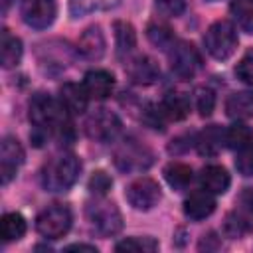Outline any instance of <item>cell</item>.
Masks as SVG:
<instances>
[{"label": "cell", "mask_w": 253, "mask_h": 253, "mask_svg": "<svg viewBox=\"0 0 253 253\" xmlns=\"http://www.w3.org/2000/svg\"><path fill=\"white\" fill-rule=\"evenodd\" d=\"M125 198L134 210L148 211L154 206H158V202L162 198V192H160V186L152 178L142 176V178H136L134 182L128 184V188L125 192Z\"/></svg>", "instance_id": "obj_8"}, {"label": "cell", "mask_w": 253, "mask_h": 253, "mask_svg": "<svg viewBox=\"0 0 253 253\" xmlns=\"http://www.w3.org/2000/svg\"><path fill=\"white\" fill-rule=\"evenodd\" d=\"M24 164V148L22 144L12 138V136H6L2 140V146H0V174H2V184H8L18 168Z\"/></svg>", "instance_id": "obj_11"}, {"label": "cell", "mask_w": 253, "mask_h": 253, "mask_svg": "<svg viewBox=\"0 0 253 253\" xmlns=\"http://www.w3.org/2000/svg\"><path fill=\"white\" fill-rule=\"evenodd\" d=\"M215 107V95L210 87H198L196 89V109L202 117H210Z\"/></svg>", "instance_id": "obj_29"}, {"label": "cell", "mask_w": 253, "mask_h": 253, "mask_svg": "<svg viewBox=\"0 0 253 253\" xmlns=\"http://www.w3.org/2000/svg\"><path fill=\"white\" fill-rule=\"evenodd\" d=\"M225 113L235 121H245L253 117V93L251 91L231 93L225 101Z\"/></svg>", "instance_id": "obj_18"}, {"label": "cell", "mask_w": 253, "mask_h": 253, "mask_svg": "<svg viewBox=\"0 0 253 253\" xmlns=\"http://www.w3.org/2000/svg\"><path fill=\"white\" fill-rule=\"evenodd\" d=\"M71 221L73 217L69 208L61 204H53L43 211H40V215L36 217V229L45 239H59L69 231Z\"/></svg>", "instance_id": "obj_5"}, {"label": "cell", "mask_w": 253, "mask_h": 253, "mask_svg": "<svg viewBox=\"0 0 253 253\" xmlns=\"http://www.w3.org/2000/svg\"><path fill=\"white\" fill-rule=\"evenodd\" d=\"M213 210H215V200H213V194H210L208 190L192 192L184 200V213L194 221L206 219L208 215L213 213Z\"/></svg>", "instance_id": "obj_13"}, {"label": "cell", "mask_w": 253, "mask_h": 253, "mask_svg": "<svg viewBox=\"0 0 253 253\" xmlns=\"http://www.w3.org/2000/svg\"><path fill=\"white\" fill-rule=\"evenodd\" d=\"M200 182L204 186V190H208L210 194L217 196V194H225L229 184H231V178L227 174V170L223 166H217V164H210L202 170L200 174Z\"/></svg>", "instance_id": "obj_15"}, {"label": "cell", "mask_w": 253, "mask_h": 253, "mask_svg": "<svg viewBox=\"0 0 253 253\" xmlns=\"http://www.w3.org/2000/svg\"><path fill=\"white\" fill-rule=\"evenodd\" d=\"M231 14L239 28L245 32H253V0H233Z\"/></svg>", "instance_id": "obj_26"}, {"label": "cell", "mask_w": 253, "mask_h": 253, "mask_svg": "<svg viewBox=\"0 0 253 253\" xmlns=\"http://www.w3.org/2000/svg\"><path fill=\"white\" fill-rule=\"evenodd\" d=\"M239 204H241V208H243L245 211L253 213V186H249V188H245V190L241 192Z\"/></svg>", "instance_id": "obj_37"}, {"label": "cell", "mask_w": 253, "mask_h": 253, "mask_svg": "<svg viewBox=\"0 0 253 253\" xmlns=\"http://www.w3.org/2000/svg\"><path fill=\"white\" fill-rule=\"evenodd\" d=\"M117 4L119 0H71L69 8L73 16H79V14H89L95 10H109Z\"/></svg>", "instance_id": "obj_28"}, {"label": "cell", "mask_w": 253, "mask_h": 253, "mask_svg": "<svg viewBox=\"0 0 253 253\" xmlns=\"http://www.w3.org/2000/svg\"><path fill=\"white\" fill-rule=\"evenodd\" d=\"M111 186H113V180H111V176H109L107 172H103V170L93 172V176L89 178V190H91V194H95V196H105V194L111 190Z\"/></svg>", "instance_id": "obj_32"}, {"label": "cell", "mask_w": 253, "mask_h": 253, "mask_svg": "<svg viewBox=\"0 0 253 253\" xmlns=\"http://www.w3.org/2000/svg\"><path fill=\"white\" fill-rule=\"evenodd\" d=\"M83 87H85L89 99L103 101L113 93L115 77H113V73H109L105 69H91L83 77Z\"/></svg>", "instance_id": "obj_12"}, {"label": "cell", "mask_w": 253, "mask_h": 253, "mask_svg": "<svg viewBox=\"0 0 253 253\" xmlns=\"http://www.w3.org/2000/svg\"><path fill=\"white\" fill-rule=\"evenodd\" d=\"M204 45L206 51L213 57V59H227L229 55H233V51L237 49V32L235 26L227 20H219L213 22L206 36H204Z\"/></svg>", "instance_id": "obj_4"}, {"label": "cell", "mask_w": 253, "mask_h": 253, "mask_svg": "<svg viewBox=\"0 0 253 253\" xmlns=\"http://www.w3.org/2000/svg\"><path fill=\"white\" fill-rule=\"evenodd\" d=\"M67 115L69 113L61 105V101H55L45 93H38L30 101V121L40 130L63 132V128L67 126Z\"/></svg>", "instance_id": "obj_1"}, {"label": "cell", "mask_w": 253, "mask_h": 253, "mask_svg": "<svg viewBox=\"0 0 253 253\" xmlns=\"http://www.w3.org/2000/svg\"><path fill=\"white\" fill-rule=\"evenodd\" d=\"M26 233V219L22 213H6L0 219V235L4 241H18Z\"/></svg>", "instance_id": "obj_21"}, {"label": "cell", "mask_w": 253, "mask_h": 253, "mask_svg": "<svg viewBox=\"0 0 253 253\" xmlns=\"http://www.w3.org/2000/svg\"><path fill=\"white\" fill-rule=\"evenodd\" d=\"M115 40H117V53L119 55L130 53L134 43H136V36H134L132 26L126 22H117L115 24Z\"/></svg>", "instance_id": "obj_25"}, {"label": "cell", "mask_w": 253, "mask_h": 253, "mask_svg": "<svg viewBox=\"0 0 253 253\" xmlns=\"http://www.w3.org/2000/svg\"><path fill=\"white\" fill-rule=\"evenodd\" d=\"M235 73H237V77H239L243 83L253 85V49H249V51L239 59V63H237V67H235Z\"/></svg>", "instance_id": "obj_34"}, {"label": "cell", "mask_w": 253, "mask_h": 253, "mask_svg": "<svg viewBox=\"0 0 253 253\" xmlns=\"http://www.w3.org/2000/svg\"><path fill=\"white\" fill-rule=\"evenodd\" d=\"M235 168L241 176H253V140L239 150L235 158Z\"/></svg>", "instance_id": "obj_31"}, {"label": "cell", "mask_w": 253, "mask_h": 253, "mask_svg": "<svg viewBox=\"0 0 253 253\" xmlns=\"http://www.w3.org/2000/svg\"><path fill=\"white\" fill-rule=\"evenodd\" d=\"M156 6L166 16H180L186 8V0H156Z\"/></svg>", "instance_id": "obj_36"}, {"label": "cell", "mask_w": 253, "mask_h": 253, "mask_svg": "<svg viewBox=\"0 0 253 253\" xmlns=\"http://www.w3.org/2000/svg\"><path fill=\"white\" fill-rule=\"evenodd\" d=\"M10 2H12V0H2V10H4V12L8 10V6H10Z\"/></svg>", "instance_id": "obj_39"}, {"label": "cell", "mask_w": 253, "mask_h": 253, "mask_svg": "<svg viewBox=\"0 0 253 253\" xmlns=\"http://www.w3.org/2000/svg\"><path fill=\"white\" fill-rule=\"evenodd\" d=\"M223 140H225V146L227 148H233V150H241L243 146H247L251 140H253V132L247 125L243 123H235L231 125L225 132H223Z\"/></svg>", "instance_id": "obj_23"}, {"label": "cell", "mask_w": 253, "mask_h": 253, "mask_svg": "<svg viewBox=\"0 0 253 253\" xmlns=\"http://www.w3.org/2000/svg\"><path fill=\"white\" fill-rule=\"evenodd\" d=\"M85 215H87L91 227L103 237H111V235L119 233L123 227V215H121L119 208L113 202L103 200V196H99V200L87 204Z\"/></svg>", "instance_id": "obj_3"}, {"label": "cell", "mask_w": 253, "mask_h": 253, "mask_svg": "<svg viewBox=\"0 0 253 253\" xmlns=\"http://www.w3.org/2000/svg\"><path fill=\"white\" fill-rule=\"evenodd\" d=\"M223 132H225V130H221V128L215 126V125L208 126V128L200 134V138H198V148H200V152H202V154H208V156L215 154V152L221 148V144L225 142V140H223Z\"/></svg>", "instance_id": "obj_24"}, {"label": "cell", "mask_w": 253, "mask_h": 253, "mask_svg": "<svg viewBox=\"0 0 253 253\" xmlns=\"http://www.w3.org/2000/svg\"><path fill=\"white\" fill-rule=\"evenodd\" d=\"M126 71H128L130 79H132L134 83H138V85H150V83H154V81L158 79V75H160L158 65H156L150 57H146V55L134 57V59L126 65Z\"/></svg>", "instance_id": "obj_16"}, {"label": "cell", "mask_w": 253, "mask_h": 253, "mask_svg": "<svg viewBox=\"0 0 253 253\" xmlns=\"http://www.w3.org/2000/svg\"><path fill=\"white\" fill-rule=\"evenodd\" d=\"M20 14L30 28L45 30L47 26L53 24L57 6H55V0H22Z\"/></svg>", "instance_id": "obj_10"}, {"label": "cell", "mask_w": 253, "mask_h": 253, "mask_svg": "<svg viewBox=\"0 0 253 253\" xmlns=\"http://www.w3.org/2000/svg\"><path fill=\"white\" fill-rule=\"evenodd\" d=\"M59 101L67 109L69 115H81L87 109L89 95L83 85L77 83H63L59 87Z\"/></svg>", "instance_id": "obj_14"}, {"label": "cell", "mask_w": 253, "mask_h": 253, "mask_svg": "<svg viewBox=\"0 0 253 253\" xmlns=\"http://www.w3.org/2000/svg\"><path fill=\"white\" fill-rule=\"evenodd\" d=\"M115 164L125 172H140L152 164V152L136 140H125L115 152Z\"/></svg>", "instance_id": "obj_7"}, {"label": "cell", "mask_w": 253, "mask_h": 253, "mask_svg": "<svg viewBox=\"0 0 253 253\" xmlns=\"http://www.w3.org/2000/svg\"><path fill=\"white\" fill-rule=\"evenodd\" d=\"M77 47L87 59H101L103 53H105V36L101 32V28L99 26L87 28L81 34V38L77 42Z\"/></svg>", "instance_id": "obj_17"}, {"label": "cell", "mask_w": 253, "mask_h": 253, "mask_svg": "<svg viewBox=\"0 0 253 253\" xmlns=\"http://www.w3.org/2000/svg\"><path fill=\"white\" fill-rule=\"evenodd\" d=\"M164 121H166V115L162 113V109L160 107H156V105H148V109L144 111V123L150 126V128H164Z\"/></svg>", "instance_id": "obj_35"}, {"label": "cell", "mask_w": 253, "mask_h": 253, "mask_svg": "<svg viewBox=\"0 0 253 253\" xmlns=\"http://www.w3.org/2000/svg\"><path fill=\"white\" fill-rule=\"evenodd\" d=\"M148 38H150V42L154 43V45H158V47H162V49H170L172 45H174V38H172V34H170V30L166 28V26H156V24H152V26H148Z\"/></svg>", "instance_id": "obj_30"}, {"label": "cell", "mask_w": 253, "mask_h": 253, "mask_svg": "<svg viewBox=\"0 0 253 253\" xmlns=\"http://www.w3.org/2000/svg\"><path fill=\"white\" fill-rule=\"evenodd\" d=\"M81 172V162L73 154H61L49 160L42 172V184L49 192H65L69 190Z\"/></svg>", "instance_id": "obj_2"}, {"label": "cell", "mask_w": 253, "mask_h": 253, "mask_svg": "<svg viewBox=\"0 0 253 253\" xmlns=\"http://www.w3.org/2000/svg\"><path fill=\"white\" fill-rule=\"evenodd\" d=\"M168 57H170L172 71L182 79L194 77L202 63L196 47L188 42H174V45L168 49Z\"/></svg>", "instance_id": "obj_9"}, {"label": "cell", "mask_w": 253, "mask_h": 253, "mask_svg": "<svg viewBox=\"0 0 253 253\" xmlns=\"http://www.w3.org/2000/svg\"><path fill=\"white\" fill-rule=\"evenodd\" d=\"M65 251H89V253H97L95 245H87V243H71L65 247Z\"/></svg>", "instance_id": "obj_38"}, {"label": "cell", "mask_w": 253, "mask_h": 253, "mask_svg": "<svg viewBox=\"0 0 253 253\" xmlns=\"http://www.w3.org/2000/svg\"><path fill=\"white\" fill-rule=\"evenodd\" d=\"M245 229H247V223H245V219H243V217H239L237 213H229V215L225 217L223 231H225V235H227V237L237 239V237H241V235L245 233Z\"/></svg>", "instance_id": "obj_33"}, {"label": "cell", "mask_w": 253, "mask_h": 253, "mask_svg": "<svg viewBox=\"0 0 253 253\" xmlns=\"http://www.w3.org/2000/svg\"><path fill=\"white\" fill-rule=\"evenodd\" d=\"M121 119L107 111V109H99L95 113H91L85 121V132L91 140H97V142H111L119 136L121 132Z\"/></svg>", "instance_id": "obj_6"}, {"label": "cell", "mask_w": 253, "mask_h": 253, "mask_svg": "<svg viewBox=\"0 0 253 253\" xmlns=\"http://www.w3.org/2000/svg\"><path fill=\"white\" fill-rule=\"evenodd\" d=\"M117 251H142V253H150L158 249V241L152 237H126L123 241H119L115 245Z\"/></svg>", "instance_id": "obj_27"}, {"label": "cell", "mask_w": 253, "mask_h": 253, "mask_svg": "<svg viewBox=\"0 0 253 253\" xmlns=\"http://www.w3.org/2000/svg\"><path fill=\"white\" fill-rule=\"evenodd\" d=\"M0 59H2V67H6V69L16 67L22 59V42L16 36H12L8 30H2Z\"/></svg>", "instance_id": "obj_20"}, {"label": "cell", "mask_w": 253, "mask_h": 253, "mask_svg": "<svg viewBox=\"0 0 253 253\" xmlns=\"http://www.w3.org/2000/svg\"><path fill=\"white\" fill-rule=\"evenodd\" d=\"M164 178L174 190H184L192 182V168L184 162H172L164 168Z\"/></svg>", "instance_id": "obj_22"}, {"label": "cell", "mask_w": 253, "mask_h": 253, "mask_svg": "<svg viewBox=\"0 0 253 253\" xmlns=\"http://www.w3.org/2000/svg\"><path fill=\"white\" fill-rule=\"evenodd\" d=\"M162 113L170 121H182L190 115V99L184 93H166L160 103Z\"/></svg>", "instance_id": "obj_19"}]
</instances>
